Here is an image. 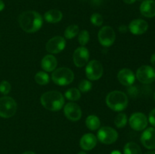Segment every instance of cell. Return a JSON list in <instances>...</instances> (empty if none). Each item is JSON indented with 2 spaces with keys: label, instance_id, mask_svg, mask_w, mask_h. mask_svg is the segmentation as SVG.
<instances>
[{
  "label": "cell",
  "instance_id": "obj_1",
  "mask_svg": "<svg viewBox=\"0 0 155 154\" xmlns=\"http://www.w3.org/2000/svg\"><path fill=\"white\" fill-rule=\"evenodd\" d=\"M20 27L26 33H33L37 32L42 27L43 19L39 13L35 11H26L18 18Z\"/></svg>",
  "mask_w": 155,
  "mask_h": 154
},
{
  "label": "cell",
  "instance_id": "obj_2",
  "mask_svg": "<svg viewBox=\"0 0 155 154\" xmlns=\"http://www.w3.org/2000/svg\"><path fill=\"white\" fill-rule=\"evenodd\" d=\"M40 102L44 108L50 111H58L64 105V98L61 92L50 91L42 94Z\"/></svg>",
  "mask_w": 155,
  "mask_h": 154
},
{
  "label": "cell",
  "instance_id": "obj_3",
  "mask_svg": "<svg viewBox=\"0 0 155 154\" xmlns=\"http://www.w3.org/2000/svg\"><path fill=\"white\" fill-rule=\"evenodd\" d=\"M107 107L114 111H122L127 108L128 105V97L124 92L120 91H114L107 95L105 99Z\"/></svg>",
  "mask_w": 155,
  "mask_h": 154
},
{
  "label": "cell",
  "instance_id": "obj_4",
  "mask_svg": "<svg viewBox=\"0 0 155 154\" xmlns=\"http://www.w3.org/2000/svg\"><path fill=\"white\" fill-rule=\"evenodd\" d=\"M51 79L58 85H68L74 81V73L68 67L58 68L53 71Z\"/></svg>",
  "mask_w": 155,
  "mask_h": 154
},
{
  "label": "cell",
  "instance_id": "obj_5",
  "mask_svg": "<svg viewBox=\"0 0 155 154\" xmlns=\"http://www.w3.org/2000/svg\"><path fill=\"white\" fill-rule=\"evenodd\" d=\"M18 105L15 100L8 96L0 98V116L2 118H11L16 113Z\"/></svg>",
  "mask_w": 155,
  "mask_h": 154
},
{
  "label": "cell",
  "instance_id": "obj_6",
  "mask_svg": "<svg viewBox=\"0 0 155 154\" xmlns=\"http://www.w3.org/2000/svg\"><path fill=\"white\" fill-rule=\"evenodd\" d=\"M97 138L104 144H112L117 140L118 133L111 127H101L97 133Z\"/></svg>",
  "mask_w": 155,
  "mask_h": 154
},
{
  "label": "cell",
  "instance_id": "obj_7",
  "mask_svg": "<svg viewBox=\"0 0 155 154\" xmlns=\"http://www.w3.org/2000/svg\"><path fill=\"white\" fill-rule=\"evenodd\" d=\"M98 39L101 45L104 47H110L113 45L116 39V34L111 27L105 26L98 32Z\"/></svg>",
  "mask_w": 155,
  "mask_h": 154
},
{
  "label": "cell",
  "instance_id": "obj_8",
  "mask_svg": "<svg viewBox=\"0 0 155 154\" xmlns=\"http://www.w3.org/2000/svg\"><path fill=\"white\" fill-rule=\"evenodd\" d=\"M136 78L141 83L151 84L155 80V69L148 65H143L136 71Z\"/></svg>",
  "mask_w": 155,
  "mask_h": 154
},
{
  "label": "cell",
  "instance_id": "obj_9",
  "mask_svg": "<svg viewBox=\"0 0 155 154\" xmlns=\"http://www.w3.org/2000/svg\"><path fill=\"white\" fill-rule=\"evenodd\" d=\"M86 75L89 80L95 81L102 76L103 66L101 62L97 60H92L86 64Z\"/></svg>",
  "mask_w": 155,
  "mask_h": 154
},
{
  "label": "cell",
  "instance_id": "obj_10",
  "mask_svg": "<svg viewBox=\"0 0 155 154\" xmlns=\"http://www.w3.org/2000/svg\"><path fill=\"white\" fill-rule=\"evenodd\" d=\"M66 46V41L62 36H57L51 38L47 42L45 48L51 54H56L61 52Z\"/></svg>",
  "mask_w": 155,
  "mask_h": 154
},
{
  "label": "cell",
  "instance_id": "obj_11",
  "mask_svg": "<svg viewBox=\"0 0 155 154\" xmlns=\"http://www.w3.org/2000/svg\"><path fill=\"white\" fill-rule=\"evenodd\" d=\"M148 119L144 113L137 112L134 113L129 119L130 127L135 131H142L148 125Z\"/></svg>",
  "mask_w": 155,
  "mask_h": 154
},
{
  "label": "cell",
  "instance_id": "obj_12",
  "mask_svg": "<svg viewBox=\"0 0 155 154\" xmlns=\"http://www.w3.org/2000/svg\"><path fill=\"white\" fill-rule=\"evenodd\" d=\"M89 50L84 46L77 48L74 51L73 54V60L76 66L77 67H83L86 66L89 62Z\"/></svg>",
  "mask_w": 155,
  "mask_h": 154
},
{
  "label": "cell",
  "instance_id": "obj_13",
  "mask_svg": "<svg viewBox=\"0 0 155 154\" xmlns=\"http://www.w3.org/2000/svg\"><path fill=\"white\" fill-rule=\"evenodd\" d=\"M64 113L68 119L73 122H77L81 119L82 110L77 104L70 102L64 107Z\"/></svg>",
  "mask_w": 155,
  "mask_h": 154
},
{
  "label": "cell",
  "instance_id": "obj_14",
  "mask_svg": "<svg viewBox=\"0 0 155 154\" xmlns=\"http://www.w3.org/2000/svg\"><path fill=\"white\" fill-rule=\"evenodd\" d=\"M141 142L147 149H155V128L150 127L145 129L141 136Z\"/></svg>",
  "mask_w": 155,
  "mask_h": 154
},
{
  "label": "cell",
  "instance_id": "obj_15",
  "mask_svg": "<svg viewBox=\"0 0 155 154\" xmlns=\"http://www.w3.org/2000/svg\"><path fill=\"white\" fill-rule=\"evenodd\" d=\"M117 79L123 85L132 86L136 79V76L131 69L124 68L118 72Z\"/></svg>",
  "mask_w": 155,
  "mask_h": 154
},
{
  "label": "cell",
  "instance_id": "obj_16",
  "mask_svg": "<svg viewBox=\"0 0 155 154\" xmlns=\"http://www.w3.org/2000/svg\"><path fill=\"white\" fill-rule=\"evenodd\" d=\"M148 24L142 19H136L131 21L129 25V30L134 35H142L148 30Z\"/></svg>",
  "mask_w": 155,
  "mask_h": 154
},
{
  "label": "cell",
  "instance_id": "obj_17",
  "mask_svg": "<svg viewBox=\"0 0 155 154\" xmlns=\"http://www.w3.org/2000/svg\"><path fill=\"white\" fill-rule=\"evenodd\" d=\"M97 144V137L92 133H87L81 137L80 141V147L83 150H91Z\"/></svg>",
  "mask_w": 155,
  "mask_h": 154
},
{
  "label": "cell",
  "instance_id": "obj_18",
  "mask_svg": "<svg viewBox=\"0 0 155 154\" xmlns=\"http://www.w3.org/2000/svg\"><path fill=\"white\" fill-rule=\"evenodd\" d=\"M140 12L145 18H151L155 17V1L144 0L140 5Z\"/></svg>",
  "mask_w": 155,
  "mask_h": 154
},
{
  "label": "cell",
  "instance_id": "obj_19",
  "mask_svg": "<svg viewBox=\"0 0 155 154\" xmlns=\"http://www.w3.org/2000/svg\"><path fill=\"white\" fill-rule=\"evenodd\" d=\"M58 61L53 54H47L41 60V66L46 72H52L56 69Z\"/></svg>",
  "mask_w": 155,
  "mask_h": 154
},
{
  "label": "cell",
  "instance_id": "obj_20",
  "mask_svg": "<svg viewBox=\"0 0 155 154\" xmlns=\"http://www.w3.org/2000/svg\"><path fill=\"white\" fill-rule=\"evenodd\" d=\"M63 18V14L58 9H51L44 14V19L50 24H56L60 22Z\"/></svg>",
  "mask_w": 155,
  "mask_h": 154
},
{
  "label": "cell",
  "instance_id": "obj_21",
  "mask_svg": "<svg viewBox=\"0 0 155 154\" xmlns=\"http://www.w3.org/2000/svg\"><path fill=\"white\" fill-rule=\"evenodd\" d=\"M86 125L89 130H92V131L98 129L101 125L99 118L95 115H89L86 119Z\"/></svg>",
  "mask_w": 155,
  "mask_h": 154
},
{
  "label": "cell",
  "instance_id": "obj_22",
  "mask_svg": "<svg viewBox=\"0 0 155 154\" xmlns=\"http://www.w3.org/2000/svg\"><path fill=\"white\" fill-rule=\"evenodd\" d=\"M124 154H142L140 146L135 142H129L124 146Z\"/></svg>",
  "mask_w": 155,
  "mask_h": 154
},
{
  "label": "cell",
  "instance_id": "obj_23",
  "mask_svg": "<svg viewBox=\"0 0 155 154\" xmlns=\"http://www.w3.org/2000/svg\"><path fill=\"white\" fill-rule=\"evenodd\" d=\"M65 98L71 101H77L81 98V92L76 88H69L65 92Z\"/></svg>",
  "mask_w": 155,
  "mask_h": 154
},
{
  "label": "cell",
  "instance_id": "obj_24",
  "mask_svg": "<svg viewBox=\"0 0 155 154\" xmlns=\"http://www.w3.org/2000/svg\"><path fill=\"white\" fill-rule=\"evenodd\" d=\"M34 79L38 85H47L49 82L50 79L49 75H48L47 72H44V71H40V72H38L35 75Z\"/></svg>",
  "mask_w": 155,
  "mask_h": 154
},
{
  "label": "cell",
  "instance_id": "obj_25",
  "mask_svg": "<svg viewBox=\"0 0 155 154\" xmlns=\"http://www.w3.org/2000/svg\"><path fill=\"white\" fill-rule=\"evenodd\" d=\"M79 34V27L76 24L68 26L64 30V37L68 39H73Z\"/></svg>",
  "mask_w": 155,
  "mask_h": 154
},
{
  "label": "cell",
  "instance_id": "obj_26",
  "mask_svg": "<svg viewBox=\"0 0 155 154\" xmlns=\"http://www.w3.org/2000/svg\"><path fill=\"white\" fill-rule=\"evenodd\" d=\"M127 123V116L125 113H118L114 119V125L117 128H124Z\"/></svg>",
  "mask_w": 155,
  "mask_h": 154
},
{
  "label": "cell",
  "instance_id": "obj_27",
  "mask_svg": "<svg viewBox=\"0 0 155 154\" xmlns=\"http://www.w3.org/2000/svg\"><path fill=\"white\" fill-rule=\"evenodd\" d=\"M89 41V33L87 30H83L78 34V42L82 46H85Z\"/></svg>",
  "mask_w": 155,
  "mask_h": 154
},
{
  "label": "cell",
  "instance_id": "obj_28",
  "mask_svg": "<svg viewBox=\"0 0 155 154\" xmlns=\"http://www.w3.org/2000/svg\"><path fill=\"white\" fill-rule=\"evenodd\" d=\"M92 84L90 81L89 80H82L79 84V90L80 92H88L92 89Z\"/></svg>",
  "mask_w": 155,
  "mask_h": 154
},
{
  "label": "cell",
  "instance_id": "obj_29",
  "mask_svg": "<svg viewBox=\"0 0 155 154\" xmlns=\"http://www.w3.org/2000/svg\"><path fill=\"white\" fill-rule=\"evenodd\" d=\"M91 23L96 27H100L103 24V18L100 14L94 13L90 18Z\"/></svg>",
  "mask_w": 155,
  "mask_h": 154
},
{
  "label": "cell",
  "instance_id": "obj_30",
  "mask_svg": "<svg viewBox=\"0 0 155 154\" xmlns=\"http://www.w3.org/2000/svg\"><path fill=\"white\" fill-rule=\"evenodd\" d=\"M11 89H12V85L8 82L5 81V80L1 82V83H0V92L2 95H8L11 91Z\"/></svg>",
  "mask_w": 155,
  "mask_h": 154
},
{
  "label": "cell",
  "instance_id": "obj_31",
  "mask_svg": "<svg viewBox=\"0 0 155 154\" xmlns=\"http://www.w3.org/2000/svg\"><path fill=\"white\" fill-rule=\"evenodd\" d=\"M148 120H149L150 123L155 127V109L151 110L149 113V116H148Z\"/></svg>",
  "mask_w": 155,
  "mask_h": 154
},
{
  "label": "cell",
  "instance_id": "obj_32",
  "mask_svg": "<svg viewBox=\"0 0 155 154\" xmlns=\"http://www.w3.org/2000/svg\"><path fill=\"white\" fill-rule=\"evenodd\" d=\"M119 31H120L121 33H126L127 31V26L122 25L119 27Z\"/></svg>",
  "mask_w": 155,
  "mask_h": 154
},
{
  "label": "cell",
  "instance_id": "obj_33",
  "mask_svg": "<svg viewBox=\"0 0 155 154\" xmlns=\"http://www.w3.org/2000/svg\"><path fill=\"white\" fill-rule=\"evenodd\" d=\"M151 63L152 64V67H154L155 69V53L153 54L151 57Z\"/></svg>",
  "mask_w": 155,
  "mask_h": 154
},
{
  "label": "cell",
  "instance_id": "obj_34",
  "mask_svg": "<svg viewBox=\"0 0 155 154\" xmlns=\"http://www.w3.org/2000/svg\"><path fill=\"white\" fill-rule=\"evenodd\" d=\"M123 1H124V2H125L126 4L131 5V4H133V3L136 2V0H123Z\"/></svg>",
  "mask_w": 155,
  "mask_h": 154
},
{
  "label": "cell",
  "instance_id": "obj_35",
  "mask_svg": "<svg viewBox=\"0 0 155 154\" xmlns=\"http://www.w3.org/2000/svg\"><path fill=\"white\" fill-rule=\"evenodd\" d=\"M5 8V4L4 2H3L2 0H0V11H2Z\"/></svg>",
  "mask_w": 155,
  "mask_h": 154
},
{
  "label": "cell",
  "instance_id": "obj_36",
  "mask_svg": "<svg viewBox=\"0 0 155 154\" xmlns=\"http://www.w3.org/2000/svg\"><path fill=\"white\" fill-rule=\"evenodd\" d=\"M91 1L92 5H100L101 3V0H91Z\"/></svg>",
  "mask_w": 155,
  "mask_h": 154
},
{
  "label": "cell",
  "instance_id": "obj_37",
  "mask_svg": "<svg viewBox=\"0 0 155 154\" xmlns=\"http://www.w3.org/2000/svg\"><path fill=\"white\" fill-rule=\"evenodd\" d=\"M23 154H36L34 152H33V151H26V152H24Z\"/></svg>",
  "mask_w": 155,
  "mask_h": 154
},
{
  "label": "cell",
  "instance_id": "obj_38",
  "mask_svg": "<svg viewBox=\"0 0 155 154\" xmlns=\"http://www.w3.org/2000/svg\"><path fill=\"white\" fill-rule=\"evenodd\" d=\"M110 154H121V153H120V151L114 150V151H112L111 153H110Z\"/></svg>",
  "mask_w": 155,
  "mask_h": 154
},
{
  "label": "cell",
  "instance_id": "obj_39",
  "mask_svg": "<svg viewBox=\"0 0 155 154\" xmlns=\"http://www.w3.org/2000/svg\"><path fill=\"white\" fill-rule=\"evenodd\" d=\"M145 154H155V151H149V152H147Z\"/></svg>",
  "mask_w": 155,
  "mask_h": 154
},
{
  "label": "cell",
  "instance_id": "obj_40",
  "mask_svg": "<svg viewBox=\"0 0 155 154\" xmlns=\"http://www.w3.org/2000/svg\"><path fill=\"white\" fill-rule=\"evenodd\" d=\"M78 154H86V152H83V151H81V152H79Z\"/></svg>",
  "mask_w": 155,
  "mask_h": 154
},
{
  "label": "cell",
  "instance_id": "obj_41",
  "mask_svg": "<svg viewBox=\"0 0 155 154\" xmlns=\"http://www.w3.org/2000/svg\"><path fill=\"white\" fill-rule=\"evenodd\" d=\"M80 1H83V2H85V1H87V0H80Z\"/></svg>",
  "mask_w": 155,
  "mask_h": 154
},
{
  "label": "cell",
  "instance_id": "obj_42",
  "mask_svg": "<svg viewBox=\"0 0 155 154\" xmlns=\"http://www.w3.org/2000/svg\"><path fill=\"white\" fill-rule=\"evenodd\" d=\"M154 99H155V93H154Z\"/></svg>",
  "mask_w": 155,
  "mask_h": 154
},
{
  "label": "cell",
  "instance_id": "obj_43",
  "mask_svg": "<svg viewBox=\"0 0 155 154\" xmlns=\"http://www.w3.org/2000/svg\"><path fill=\"white\" fill-rule=\"evenodd\" d=\"M142 1H144V0H142Z\"/></svg>",
  "mask_w": 155,
  "mask_h": 154
}]
</instances>
